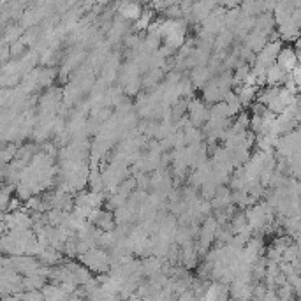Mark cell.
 Masks as SVG:
<instances>
[{
  "mask_svg": "<svg viewBox=\"0 0 301 301\" xmlns=\"http://www.w3.org/2000/svg\"><path fill=\"white\" fill-rule=\"evenodd\" d=\"M46 285V278L39 277V275H28L21 280V287L27 289V291H41V289Z\"/></svg>",
  "mask_w": 301,
  "mask_h": 301,
  "instance_id": "cell-5",
  "label": "cell"
},
{
  "mask_svg": "<svg viewBox=\"0 0 301 301\" xmlns=\"http://www.w3.org/2000/svg\"><path fill=\"white\" fill-rule=\"evenodd\" d=\"M118 13H120V16L124 18V20L136 21L137 18L141 16L143 9H141L139 4H120V6H118Z\"/></svg>",
  "mask_w": 301,
  "mask_h": 301,
  "instance_id": "cell-3",
  "label": "cell"
},
{
  "mask_svg": "<svg viewBox=\"0 0 301 301\" xmlns=\"http://www.w3.org/2000/svg\"><path fill=\"white\" fill-rule=\"evenodd\" d=\"M4 220H6V215H4L2 211H0V224H2Z\"/></svg>",
  "mask_w": 301,
  "mask_h": 301,
  "instance_id": "cell-10",
  "label": "cell"
},
{
  "mask_svg": "<svg viewBox=\"0 0 301 301\" xmlns=\"http://www.w3.org/2000/svg\"><path fill=\"white\" fill-rule=\"evenodd\" d=\"M11 199H13V196H11V189H2V191H0V210H7Z\"/></svg>",
  "mask_w": 301,
  "mask_h": 301,
  "instance_id": "cell-9",
  "label": "cell"
},
{
  "mask_svg": "<svg viewBox=\"0 0 301 301\" xmlns=\"http://www.w3.org/2000/svg\"><path fill=\"white\" fill-rule=\"evenodd\" d=\"M285 76H287V74H285L284 70H282L277 64H273V65H270L266 69V72H265V83L268 85V87H271V88L280 87V85L285 81Z\"/></svg>",
  "mask_w": 301,
  "mask_h": 301,
  "instance_id": "cell-2",
  "label": "cell"
},
{
  "mask_svg": "<svg viewBox=\"0 0 301 301\" xmlns=\"http://www.w3.org/2000/svg\"><path fill=\"white\" fill-rule=\"evenodd\" d=\"M152 18H154V11H143V13H141V16L137 18L136 21H134V27H136V30H144V28L150 27Z\"/></svg>",
  "mask_w": 301,
  "mask_h": 301,
  "instance_id": "cell-6",
  "label": "cell"
},
{
  "mask_svg": "<svg viewBox=\"0 0 301 301\" xmlns=\"http://www.w3.org/2000/svg\"><path fill=\"white\" fill-rule=\"evenodd\" d=\"M18 299L20 301H44V296L41 291H27L18 294Z\"/></svg>",
  "mask_w": 301,
  "mask_h": 301,
  "instance_id": "cell-8",
  "label": "cell"
},
{
  "mask_svg": "<svg viewBox=\"0 0 301 301\" xmlns=\"http://www.w3.org/2000/svg\"><path fill=\"white\" fill-rule=\"evenodd\" d=\"M257 92H259V88L243 85V87L238 90L236 97H238V100H240L241 106H250V104L254 102V99L257 97Z\"/></svg>",
  "mask_w": 301,
  "mask_h": 301,
  "instance_id": "cell-4",
  "label": "cell"
},
{
  "mask_svg": "<svg viewBox=\"0 0 301 301\" xmlns=\"http://www.w3.org/2000/svg\"><path fill=\"white\" fill-rule=\"evenodd\" d=\"M298 60H299V57L296 55L294 48H292V46L284 48V46H282V50H280V53H278L275 64L280 67V69L284 70L285 74H289L292 69H294V67H298Z\"/></svg>",
  "mask_w": 301,
  "mask_h": 301,
  "instance_id": "cell-1",
  "label": "cell"
},
{
  "mask_svg": "<svg viewBox=\"0 0 301 301\" xmlns=\"http://www.w3.org/2000/svg\"><path fill=\"white\" fill-rule=\"evenodd\" d=\"M248 74H250V67H248L247 64L241 65L240 69L234 72L233 81H234V83H241V87H243V83H245V80L248 78Z\"/></svg>",
  "mask_w": 301,
  "mask_h": 301,
  "instance_id": "cell-7",
  "label": "cell"
}]
</instances>
